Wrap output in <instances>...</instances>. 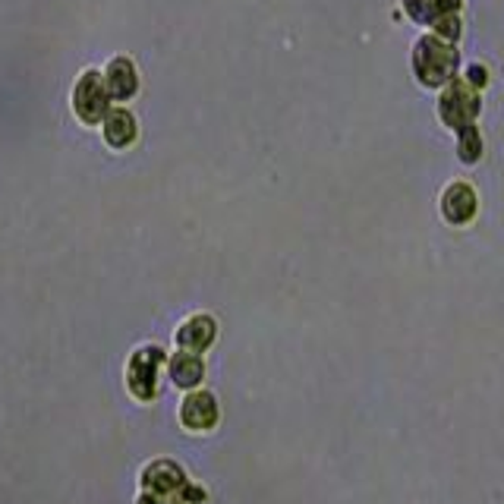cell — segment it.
Masks as SVG:
<instances>
[{
    "instance_id": "9a60e30c",
    "label": "cell",
    "mask_w": 504,
    "mask_h": 504,
    "mask_svg": "<svg viewBox=\"0 0 504 504\" xmlns=\"http://www.w3.org/2000/svg\"><path fill=\"white\" fill-rule=\"evenodd\" d=\"M180 501L183 504H202L205 501V489H202V485H183L180 489Z\"/></svg>"
},
{
    "instance_id": "7a4b0ae2",
    "label": "cell",
    "mask_w": 504,
    "mask_h": 504,
    "mask_svg": "<svg viewBox=\"0 0 504 504\" xmlns=\"http://www.w3.org/2000/svg\"><path fill=\"white\" fill-rule=\"evenodd\" d=\"M167 363L161 346H142V350L132 353L130 365H126V384L139 400H155L158 397V375H161V365Z\"/></svg>"
},
{
    "instance_id": "30bf717a",
    "label": "cell",
    "mask_w": 504,
    "mask_h": 504,
    "mask_svg": "<svg viewBox=\"0 0 504 504\" xmlns=\"http://www.w3.org/2000/svg\"><path fill=\"white\" fill-rule=\"evenodd\" d=\"M167 375H170V382H174L176 388L195 391V384L205 378V365H202L199 353L180 350V353H174V356L167 359Z\"/></svg>"
},
{
    "instance_id": "8992f818",
    "label": "cell",
    "mask_w": 504,
    "mask_h": 504,
    "mask_svg": "<svg viewBox=\"0 0 504 504\" xmlns=\"http://www.w3.org/2000/svg\"><path fill=\"white\" fill-rule=\"evenodd\" d=\"M180 422L193 432H208L218 426V400L212 391H193L183 397L180 407Z\"/></svg>"
},
{
    "instance_id": "6da1fadb",
    "label": "cell",
    "mask_w": 504,
    "mask_h": 504,
    "mask_svg": "<svg viewBox=\"0 0 504 504\" xmlns=\"http://www.w3.org/2000/svg\"><path fill=\"white\" fill-rule=\"evenodd\" d=\"M413 69L419 76L422 86H445L457 73V54L447 41L435 35L419 38V44L413 48Z\"/></svg>"
},
{
    "instance_id": "e0dca14e",
    "label": "cell",
    "mask_w": 504,
    "mask_h": 504,
    "mask_svg": "<svg viewBox=\"0 0 504 504\" xmlns=\"http://www.w3.org/2000/svg\"><path fill=\"white\" fill-rule=\"evenodd\" d=\"M470 79H472V88L485 86V69H482V67H472V69H470Z\"/></svg>"
},
{
    "instance_id": "5bb4252c",
    "label": "cell",
    "mask_w": 504,
    "mask_h": 504,
    "mask_svg": "<svg viewBox=\"0 0 504 504\" xmlns=\"http://www.w3.org/2000/svg\"><path fill=\"white\" fill-rule=\"evenodd\" d=\"M435 32H438V35H435V38H441V41H454V38L460 35V22H457V13H451V16L438 19V22H435Z\"/></svg>"
},
{
    "instance_id": "7c38bea8",
    "label": "cell",
    "mask_w": 504,
    "mask_h": 504,
    "mask_svg": "<svg viewBox=\"0 0 504 504\" xmlns=\"http://www.w3.org/2000/svg\"><path fill=\"white\" fill-rule=\"evenodd\" d=\"M403 6H407L410 19L435 25L438 19H445V16H451V13H457L460 0H403Z\"/></svg>"
},
{
    "instance_id": "2e32d148",
    "label": "cell",
    "mask_w": 504,
    "mask_h": 504,
    "mask_svg": "<svg viewBox=\"0 0 504 504\" xmlns=\"http://www.w3.org/2000/svg\"><path fill=\"white\" fill-rule=\"evenodd\" d=\"M136 504H183L180 495H158V491H142Z\"/></svg>"
},
{
    "instance_id": "ba28073f",
    "label": "cell",
    "mask_w": 504,
    "mask_h": 504,
    "mask_svg": "<svg viewBox=\"0 0 504 504\" xmlns=\"http://www.w3.org/2000/svg\"><path fill=\"white\" fill-rule=\"evenodd\" d=\"M441 214L451 224H466L476 214V193L470 183H451L441 195Z\"/></svg>"
},
{
    "instance_id": "277c9868",
    "label": "cell",
    "mask_w": 504,
    "mask_h": 504,
    "mask_svg": "<svg viewBox=\"0 0 504 504\" xmlns=\"http://www.w3.org/2000/svg\"><path fill=\"white\" fill-rule=\"evenodd\" d=\"M107 98H111V94H107V88H104V79H101L94 69L82 73L73 92L76 117H79L82 123H101V120L107 117Z\"/></svg>"
},
{
    "instance_id": "52a82bcc",
    "label": "cell",
    "mask_w": 504,
    "mask_h": 504,
    "mask_svg": "<svg viewBox=\"0 0 504 504\" xmlns=\"http://www.w3.org/2000/svg\"><path fill=\"white\" fill-rule=\"evenodd\" d=\"M104 88L113 101H130L139 92V73L130 57H113L104 76Z\"/></svg>"
},
{
    "instance_id": "9c48e42d",
    "label": "cell",
    "mask_w": 504,
    "mask_h": 504,
    "mask_svg": "<svg viewBox=\"0 0 504 504\" xmlns=\"http://www.w3.org/2000/svg\"><path fill=\"white\" fill-rule=\"evenodd\" d=\"M214 334H218V325H214L212 315H193L176 328V344H180V350L202 353L214 344Z\"/></svg>"
},
{
    "instance_id": "5b68a950",
    "label": "cell",
    "mask_w": 504,
    "mask_h": 504,
    "mask_svg": "<svg viewBox=\"0 0 504 504\" xmlns=\"http://www.w3.org/2000/svg\"><path fill=\"white\" fill-rule=\"evenodd\" d=\"M186 485V472L176 460L161 457L151 460L142 470V491H158V495H180V489Z\"/></svg>"
},
{
    "instance_id": "4fadbf2b",
    "label": "cell",
    "mask_w": 504,
    "mask_h": 504,
    "mask_svg": "<svg viewBox=\"0 0 504 504\" xmlns=\"http://www.w3.org/2000/svg\"><path fill=\"white\" fill-rule=\"evenodd\" d=\"M457 155H460V161H466V164L479 161V155H482V139H479L476 126H464V130H460Z\"/></svg>"
},
{
    "instance_id": "3957f363",
    "label": "cell",
    "mask_w": 504,
    "mask_h": 504,
    "mask_svg": "<svg viewBox=\"0 0 504 504\" xmlns=\"http://www.w3.org/2000/svg\"><path fill=\"white\" fill-rule=\"evenodd\" d=\"M438 113L447 126L454 130H464V126H472L479 113V94L470 82H447L445 92L438 98Z\"/></svg>"
},
{
    "instance_id": "8fae6325",
    "label": "cell",
    "mask_w": 504,
    "mask_h": 504,
    "mask_svg": "<svg viewBox=\"0 0 504 504\" xmlns=\"http://www.w3.org/2000/svg\"><path fill=\"white\" fill-rule=\"evenodd\" d=\"M136 139V117L123 107L111 111L104 117V142L113 145V148H126V145Z\"/></svg>"
}]
</instances>
